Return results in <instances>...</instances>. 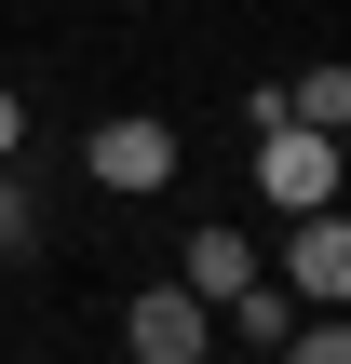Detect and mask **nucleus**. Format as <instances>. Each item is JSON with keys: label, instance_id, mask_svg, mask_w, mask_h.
<instances>
[{"label": "nucleus", "instance_id": "f257e3e1", "mask_svg": "<svg viewBox=\"0 0 351 364\" xmlns=\"http://www.w3.org/2000/svg\"><path fill=\"white\" fill-rule=\"evenodd\" d=\"M257 203L271 216H311V203H338V135L325 122H257Z\"/></svg>", "mask_w": 351, "mask_h": 364}, {"label": "nucleus", "instance_id": "f03ea898", "mask_svg": "<svg viewBox=\"0 0 351 364\" xmlns=\"http://www.w3.org/2000/svg\"><path fill=\"white\" fill-rule=\"evenodd\" d=\"M81 162H95V189H122V203H149V189H176V122H162V108H108Z\"/></svg>", "mask_w": 351, "mask_h": 364}, {"label": "nucleus", "instance_id": "7ed1b4c3", "mask_svg": "<svg viewBox=\"0 0 351 364\" xmlns=\"http://www.w3.org/2000/svg\"><path fill=\"white\" fill-rule=\"evenodd\" d=\"M122 351H135V364H203V351H216V297H189V284H149V297L122 311Z\"/></svg>", "mask_w": 351, "mask_h": 364}, {"label": "nucleus", "instance_id": "20e7f679", "mask_svg": "<svg viewBox=\"0 0 351 364\" xmlns=\"http://www.w3.org/2000/svg\"><path fill=\"white\" fill-rule=\"evenodd\" d=\"M271 284H284L298 311H338V297H351V216H338V203H311V216H298V243H284V270H271Z\"/></svg>", "mask_w": 351, "mask_h": 364}, {"label": "nucleus", "instance_id": "39448f33", "mask_svg": "<svg viewBox=\"0 0 351 364\" xmlns=\"http://www.w3.org/2000/svg\"><path fill=\"white\" fill-rule=\"evenodd\" d=\"M243 270H257V243H243V230L216 216V230H189V270H176V284H189V297H230Z\"/></svg>", "mask_w": 351, "mask_h": 364}, {"label": "nucleus", "instance_id": "423d86ee", "mask_svg": "<svg viewBox=\"0 0 351 364\" xmlns=\"http://www.w3.org/2000/svg\"><path fill=\"white\" fill-rule=\"evenodd\" d=\"M284 108H298V122H325V135H351V68H338V54H325V68H298V81H284Z\"/></svg>", "mask_w": 351, "mask_h": 364}, {"label": "nucleus", "instance_id": "0eeeda50", "mask_svg": "<svg viewBox=\"0 0 351 364\" xmlns=\"http://www.w3.org/2000/svg\"><path fill=\"white\" fill-rule=\"evenodd\" d=\"M284 351H298V364H351V324H338V311H298Z\"/></svg>", "mask_w": 351, "mask_h": 364}, {"label": "nucleus", "instance_id": "6e6552de", "mask_svg": "<svg viewBox=\"0 0 351 364\" xmlns=\"http://www.w3.org/2000/svg\"><path fill=\"white\" fill-rule=\"evenodd\" d=\"M14 135H27V108H14V95H0V162H14Z\"/></svg>", "mask_w": 351, "mask_h": 364}]
</instances>
